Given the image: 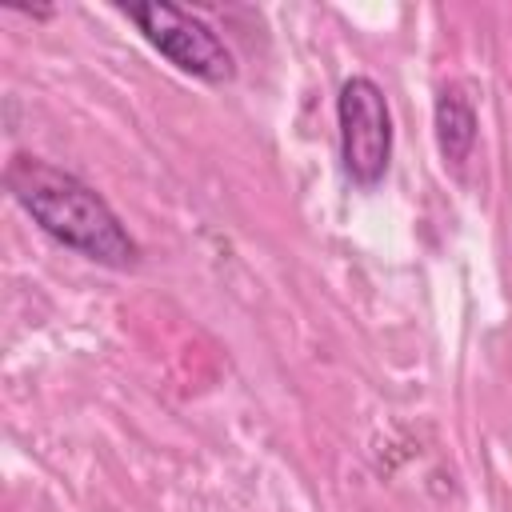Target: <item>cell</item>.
Returning <instances> with one entry per match:
<instances>
[{
  "label": "cell",
  "instance_id": "cell-4",
  "mask_svg": "<svg viewBox=\"0 0 512 512\" xmlns=\"http://www.w3.org/2000/svg\"><path fill=\"white\" fill-rule=\"evenodd\" d=\"M432 128H436V148H440L444 164L460 168V164L472 156V148H476V128H480L472 100L460 96L456 88H440L436 108H432Z\"/></svg>",
  "mask_w": 512,
  "mask_h": 512
},
{
  "label": "cell",
  "instance_id": "cell-3",
  "mask_svg": "<svg viewBox=\"0 0 512 512\" xmlns=\"http://www.w3.org/2000/svg\"><path fill=\"white\" fill-rule=\"evenodd\" d=\"M340 168L356 188H376L392 164V108L372 76H348L336 92Z\"/></svg>",
  "mask_w": 512,
  "mask_h": 512
},
{
  "label": "cell",
  "instance_id": "cell-1",
  "mask_svg": "<svg viewBox=\"0 0 512 512\" xmlns=\"http://www.w3.org/2000/svg\"><path fill=\"white\" fill-rule=\"evenodd\" d=\"M4 184L12 200L32 216V224L48 232L56 244L72 248L76 256L116 272L140 264V244L124 228L116 208L76 172L52 160L16 152L4 168Z\"/></svg>",
  "mask_w": 512,
  "mask_h": 512
},
{
  "label": "cell",
  "instance_id": "cell-2",
  "mask_svg": "<svg viewBox=\"0 0 512 512\" xmlns=\"http://www.w3.org/2000/svg\"><path fill=\"white\" fill-rule=\"evenodd\" d=\"M136 32L184 76L200 84H232L236 80V56L224 44V36L192 8L168 4V0H140L120 8Z\"/></svg>",
  "mask_w": 512,
  "mask_h": 512
}]
</instances>
